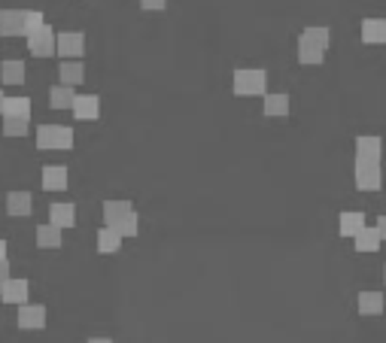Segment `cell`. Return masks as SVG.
<instances>
[{
  "instance_id": "1",
  "label": "cell",
  "mask_w": 386,
  "mask_h": 343,
  "mask_svg": "<svg viewBox=\"0 0 386 343\" xmlns=\"http://www.w3.org/2000/svg\"><path fill=\"white\" fill-rule=\"evenodd\" d=\"M328 46H332V25H308L298 33L295 52L304 67H320L328 55Z\"/></svg>"
},
{
  "instance_id": "2",
  "label": "cell",
  "mask_w": 386,
  "mask_h": 343,
  "mask_svg": "<svg viewBox=\"0 0 386 343\" xmlns=\"http://www.w3.org/2000/svg\"><path fill=\"white\" fill-rule=\"evenodd\" d=\"M104 228H113L122 240L140 231V216L131 201H104Z\"/></svg>"
},
{
  "instance_id": "3",
  "label": "cell",
  "mask_w": 386,
  "mask_h": 343,
  "mask_svg": "<svg viewBox=\"0 0 386 343\" xmlns=\"http://www.w3.org/2000/svg\"><path fill=\"white\" fill-rule=\"evenodd\" d=\"M231 91L237 97H259L268 95V70L265 67H237L231 73Z\"/></svg>"
},
{
  "instance_id": "4",
  "label": "cell",
  "mask_w": 386,
  "mask_h": 343,
  "mask_svg": "<svg viewBox=\"0 0 386 343\" xmlns=\"http://www.w3.org/2000/svg\"><path fill=\"white\" fill-rule=\"evenodd\" d=\"M383 155H386L383 134H356V137H353V162L380 164Z\"/></svg>"
},
{
  "instance_id": "5",
  "label": "cell",
  "mask_w": 386,
  "mask_h": 343,
  "mask_svg": "<svg viewBox=\"0 0 386 343\" xmlns=\"http://www.w3.org/2000/svg\"><path fill=\"white\" fill-rule=\"evenodd\" d=\"M383 182H386V170L383 164H362L353 162V186L362 194H377L383 191Z\"/></svg>"
},
{
  "instance_id": "6",
  "label": "cell",
  "mask_w": 386,
  "mask_h": 343,
  "mask_svg": "<svg viewBox=\"0 0 386 343\" xmlns=\"http://www.w3.org/2000/svg\"><path fill=\"white\" fill-rule=\"evenodd\" d=\"M37 146L40 149H71L73 146V128H67V125H40L37 128Z\"/></svg>"
},
{
  "instance_id": "7",
  "label": "cell",
  "mask_w": 386,
  "mask_h": 343,
  "mask_svg": "<svg viewBox=\"0 0 386 343\" xmlns=\"http://www.w3.org/2000/svg\"><path fill=\"white\" fill-rule=\"evenodd\" d=\"M359 40L368 49H377V46H386V16H371L359 21Z\"/></svg>"
},
{
  "instance_id": "8",
  "label": "cell",
  "mask_w": 386,
  "mask_h": 343,
  "mask_svg": "<svg viewBox=\"0 0 386 343\" xmlns=\"http://www.w3.org/2000/svg\"><path fill=\"white\" fill-rule=\"evenodd\" d=\"M28 49L33 55H40V58H49V55L58 52V33L52 31V25H43L28 37Z\"/></svg>"
},
{
  "instance_id": "9",
  "label": "cell",
  "mask_w": 386,
  "mask_h": 343,
  "mask_svg": "<svg viewBox=\"0 0 386 343\" xmlns=\"http://www.w3.org/2000/svg\"><path fill=\"white\" fill-rule=\"evenodd\" d=\"M0 33L28 37V9H0Z\"/></svg>"
},
{
  "instance_id": "10",
  "label": "cell",
  "mask_w": 386,
  "mask_h": 343,
  "mask_svg": "<svg viewBox=\"0 0 386 343\" xmlns=\"http://www.w3.org/2000/svg\"><path fill=\"white\" fill-rule=\"evenodd\" d=\"M368 228V210H340L338 213V234L340 237H356Z\"/></svg>"
},
{
  "instance_id": "11",
  "label": "cell",
  "mask_w": 386,
  "mask_h": 343,
  "mask_svg": "<svg viewBox=\"0 0 386 343\" xmlns=\"http://www.w3.org/2000/svg\"><path fill=\"white\" fill-rule=\"evenodd\" d=\"M262 110L268 119H286L292 110V95L289 91H268L262 97Z\"/></svg>"
},
{
  "instance_id": "12",
  "label": "cell",
  "mask_w": 386,
  "mask_h": 343,
  "mask_svg": "<svg viewBox=\"0 0 386 343\" xmlns=\"http://www.w3.org/2000/svg\"><path fill=\"white\" fill-rule=\"evenodd\" d=\"M83 52H85V33H79V31L58 33V55H64V61H73Z\"/></svg>"
},
{
  "instance_id": "13",
  "label": "cell",
  "mask_w": 386,
  "mask_h": 343,
  "mask_svg": "<svg viewBox=\"0 0 386 343\" xmlns=\"http://www.w3.org/2000/svg\"><path fill=\"white\" fill-rule=\"evenodd\" d=\"M19 328H25V331H40L43 325H46V307L43 304H25V307H19Z\"/></svg>"
},
{
  "instance_id": "14",
  "label": "cell",
  "mask_w": 386,
  "mask_h": 343,
  "mask_svg": "<svg viewBox=\"0 0 386 343\" xmlns=\"http://www.w3.org/2000/svg\"><path fill=\"white\" fill-rule=\"evenodd\" d=\"M356 310H359L362 316H380V313L386 310L383 292H374V289L359 292V295H356Z\"/></svg>"
},
{
  "instance_id": "15",
  "label": "cell",
  "mask_w": 386,
  "mask_h": 343,
  "mask_svg": "<svg viewBox=\"0 0 386 343\" xmlns=\"http://www.w3.org/2000/svg\"><path fill=\"white\" fill-rule=\"evenodd\" d=\"M28 295H31V283L21 280V277H13L4 292H0V298H4V304H16V307H25L28 304Z\"/></svg>"
},
{
  "instance_id": "16",
  "label": "cell",
  "mask_w": 386,
  "mask_h": 343,
  "mask_svg": "<svg viewBox=\"0 0 386 343\" xmlns=\"http://www.w3.org/2000/svg\"><path fill=\"white\" fill-rule=\"evenodd\" d=\"M73 116L79 122H95L100 116V97L98 95H79L73 104Z\"/></svg>"
},
{
  "instance_id": "17",
  "label": "cell",
  "mask_w": 386,
  "mask_h": 343,
  "mask_svg": "<svg viewBox=\"0 0 386 343\" xmlns=\"http://www.w3.org/2000/svg\"><path fill=\"white\" fill-rule=\"evenodd\" d=\"M380 243H383V237H380V231H377L374 225H368L365 231H359V234L353 237V249H356V253H362V255L377 253Z\"/></svg>"
},
{
  "instance_id": "18",
  "label": "cell",
  "mask_w": 386,
  "mask_h": 343,
  "mask_svg": "<svg viewBox=\"0 0 386 343\" xmlns=\"http://www.w3.org/2000/svg\"><path fill=\"white\" fill-rule=\"evenodd\" d=\"M49 225L55 228H73L76 225V207L73 204H52L49 207Z\"/></svg>"
},
{
  "instance_id": "19",
  "label": "cell",
  "mask_w": 386,
  "mask_h": 343,
  "mask_svg": "<svg viewBox=\"0 0 386 343\" xmlns=\"http://www.w3.org/2000/svg\"><path fill=\"white\" fill-rule=\"evenodd\" d=\"M43 189L46 191H64L67 189V167H61V164L43 167Z\"/></svg>"
},
{
  "instance_id": "20",
  "label": "cell",
  "mask_w": 386,
  "mask_h": 343,
  "mask_svg": "<svg viewBox=\"0 0 386 343\" xmlns=\"http://www.w3.org/2000/svg\"><path fill=\"white\" fill-rule=\"evenodd\" d=\"M76 91L71 88V85H52L49 88V104L55 107V110H73V104H76Z\"/></svg>"
},
{
  "instance_id": "21",
  "label": "cell",
  "mask_w": 386,
  "mask_h": 343,
  "mask_svg": "<svg viewBox=\"0 0 386 343\" xmlns=\"http://www.w3.org/2000/svg\"><path fill=\"white\" fill-rule=\"evenodd\" d=\"M31 207H33L31 191H9L6 194V213L9 216H31Z\"/></svg>"
},
{
  "instance_id": "22",
  "label": "cell",
  "mask_w": 386,
  "mask_h": 343,
  "mask_svg": "<svg viewBox=\"0 0 386 343\" xmlns=\"http://www.w3.org/2000/svg\"><path fill=\"white\" fill-rule=\"evenodd\" d=\"M58 79H61V85H79L85 79V64L83 61H61L58 67Z\"/></svg>"
},
{
  "instance_id": "23",
  "label": "cell",
  "mask_w": 386,
  "mask_h": 343,
  "mask_svg": "<svg viewBox=\"0 0 386 343\" xmlns=\"http://www.w3.org/2000/svg\"><path fill=\"white\" fill-rule=\"evenodd\" d=\"M0 76H4L6 85H21L25 83V61H16V58L4 61L0 64Z\"/></svg>"
},
{
  "instance_id": "24",
  "label": "cell",
  "mask_w": 386,
  "mask_h": 343,
  "mask_svg": "<svg viewBox=\"0 0 386 343\" xmlns=\"http://www.w3.org/2000/svg\"><path fill=\"white\" fill-rule=\"evenodd\" d=\"M4 119H31V97H6Z\"/></svg>"
},
{
  "instance_id": "25",
  "label": "cell",
  "mask_w": 386,
  "mask_h": 343,
  "mask_svg": "<svg viewBox=\"0 0 386 343\" xmlns=\"http://www.w3.org/2000/svg\"><path fill=\"white\" fill-rule=\"evenodd\" d=\"M37 246L40 249H58L61 246V228H55V225H37Z\"/></svg>"
},
{
  "instance_id": "26",
  "label": "cell",
  "mask_w": 386,
  "mask_h": 343,
  "mask_svg": "<svg viewBox=\"0 0 386 343\" xmlns=\"http://www.w3.org/2000/svg\"><path fill=\"white\" fill-rule=\"evenodd\" d=\"M122 249V237L113 228H100L98 231V253H119Z\"/></svg>"
},
{
  "instance_id": "27",
  "label": "cell",
  "mask_w": 386,
  "mask_h": 343,
  "mask_svg": "<svg viewBox=\"0 0 386 343\" xmlns=\"http://www.w3.org/2000/svg\"><path fill=\"white\" fill-rule=\"evenodd\" d=\"M31 128V119H4V134L6 137H25Z\"/></svg>"
},
{
  "instance_id": "28",
  "label": "cell",
  "mask_w": 386,
  "mask_h": 343,
  "mask_svg": "<svg viewBox=\"0 0 386 343\" xmlns=\"http://www.w3.org/2000/svg\"><path fill=\"white\" fill-rule=\"evenodd\" d=\"M9 280H13V277H9V261H0V292H4V285Z\"/></svg>"
},
{
  "instance_id": "29",
  "label": "cell",
  "mask_w": 386,
  "mask_h": 343,
  "mask_svg": "<svg viewBox=\"0 0 386 343\" xmlns=\"http://www.w3.org/2000/svg\"><path fill=\"white\" fill-rule=\"evenodd\" d=\"M140 6H143V9H165L167 0H140Z\"/></svg>"
},
{
  "instance_id": "30",
  "label": "cell",
  "mask_w": 386,
  "mask_h": 343,
  "mask_svg": "<svg viewBox=\"0 0 386 343\" xmlns=\"http://www.w3.org/2000/svg\"><path fill=\"white\" fill-rule=\"evenodd\" d=\"M374 228H377L380 237L386 240V213H377V222H374Z\"/></svg>"
},
{
  "instance_id": "31",
  "label": "cell",
  "mask_w": 386,
  "mask_h": 343,
  "mask_svg": "<svg viewBox=\"0 0 386 343\" xmlns=\"http://www.w3.org/2000/svg\"><path fill=\"white\" fill-rule=\"evenodd\" d=\"M6 253H9V246H6V240H0V261H6Z\"/></svg>"
},
{
  "instance_id": "32",
  "label": "cell",
  "mask_w": 386,
  "mask_h": 343,
  "mask_svg": "<svg viewBox=\"0 0 386 343\" xmlns=\"http://www.w3.org/2000/svg\"><path fill=\"white\" fill-rule=\"evenodd\" d=\"M4 107H6V95L0 91V116H4Z\"/></svg>"
},
{
  "instance_id": "33",
  "label": "cell",
  "mask_w": 386,
  "mask_h": 343,
  "mask_svg": "<svg viewBox=\"0 0 386 343\" xmlns=\"http://www.w3.org/2000/svg\"><path fill=\"white\" fill-rule=\"evenodd\" d=\"M88 343H113V340H110V337H92Z\"/></svg>"
},
{
  "instance_id": "34",
  "label": "cell",
  "mask_w": 386,
  "mask_h": 343,
  "mask_svg": "<svg viewBox=\"0 0 386 343\" xmlns=\"http://www.w3.org/2000/svg\"><path fill=\"white\" fill-rule=\"evenodd\" d=\"M383 280H386V268H383Z\"/></svg>"
}]
</instances>
